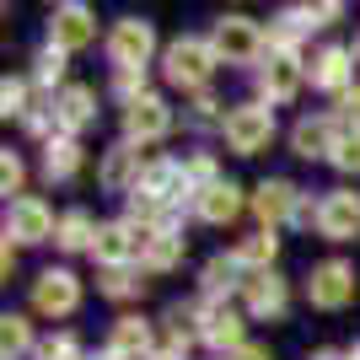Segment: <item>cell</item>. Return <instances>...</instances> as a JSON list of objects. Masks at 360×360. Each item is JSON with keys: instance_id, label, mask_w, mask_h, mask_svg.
I'll return each instance as SVG.
<instances>
[{"instance_id": "obj_3", "label": "cell", "mask_w": 360, "mask_h": 360, "mask_svg": "<svg viewBox=\"0 0 360 360\" xmlns=\"http://www.w3.org/2000/svg\"><path fill=\"white\" fill-rule=\"evenodd\" d=\"M215 70V49L199 44V38H178L167 49V81L172 86H205Z\"/></svg>"}, {"instance_id": "obj_39", "label": "cell", "mask_w": 360, "mask_h": 360, "mask_svg": "<svg viewBox=\"0 0 360 360\" xmlns=\"http://www.w3.org/2000/svg\"><path fill=\"white\" fill-rule=\"evenodd\" d=\"M150 360H183V349H156Z\"/></svg>"}, {"instance_id": "obj_16", "label": "cell", "mask_w": 360, "mask_h": 360, "mask_svg": "<svg viewBox=\"0 0 360 360\" xmlns=\"http://www.w3.org/2000/svg\"><path fill=\"white\" fill-rule=\"evenodd\" d=\"M135 194H150V199H162V205H172L178 194H188V172L178 162H150Z\"/></svg>"}, {"instance_id": "obj_40", "label": "cell", "mask_w": 360, "mask_h": 360, "mask_svg": "<svg viewBox=\"0 0 360 360\" xmlns=\"http://www.w3.org/2000/svg\"><path fill=\"white\" fill-rule=\"evenodd\" d=\"M312 360H345V355H339V349H317Z\"/></svg>"}, {"instance_id": "obj_6", "label": "cell", "mask_w": 360, "mask_h": 360, "mask_svg": "<svg viewBox=\"0 0 360 360\" xmlns=\"http://www.w3.org/2000/svg\"><path fill=\"white\" fill-rule=\"evenodd\" d=\"M317 231H323L328 242H355L360 237V194L333 188V194L317 205Z\"/></svg>"}, {"instance_id": "obj_28", "label": "cell", "mask_w": 360, "mask_h": 360, "mask_svg": "<svg viewBox=\"0 0 360 360\" xmlns=\"http://www.w3.org/2000/svg\"><path fill=\"white\" fill-rule=\"evenodd\" d=\"M32 345V333H27V317H0V349H6V360L11 355H22V349Z\"/></svg>"}, {"instance_id": "obj_24", "label": "cell", "mask_w": 360, "mask_h": 360, "mask_svg": "<svg viewBox=\"0 0 360 360\" xmlns=\"http://www.w3.org/2000/svg\"><path fill=\"white\" fill-rule=\"evenodd\" d=\"M54 242H60L65 253H81V248H97V226H91L86 210H70L60 221V231H54Z\"/></svg>"}, {"instance_id": "obj_19", "label": "cell", "mask_w": 360, "mask_h": 360, "mask_svg": "<svg viewBox=\"0 0 360 360\" xmlns=\"http://www.w3.org/2000/svg\"><path fill=\"white\" fill-rule=\"evenodd\" d=\"M199 221H210V226H226V221H237V210H242V199H237V188L231 183H210V188H199Z\"/></svg>"}, {"instance_id": "obj_23", "label": "cell", "mask_w": 360, "mask_h": 360, "mask_svg": "<svg viewBox=\"0 0 360 360\" xmlns=\"http://www.w3.org/2000/svg\"><path fill=\"white\" fill-rule=\"evenodd\" d=\"M312 81L323 91H345V81H349V54L345 49H323L312 60Z\"/></svg>"}, {"instance_id": "obj_18", "label": "cell", "mask_w": 360, "mask_h": 360, "mask_svg": "<svg viewBox=\"0 0 360 360\" xmlns=\"http://www.w3.org/2000/svg\"><path fill=\"white\" fill-rule=\"evenodd\" d=\"M140 178H146V167H140V150L135 146H113L103 162V188H140Z\"/></svg>"}, {"instance_id": "obj_17", "label": "cell", "mask_w": 360, "mask_h": 360, "mask_svg": "<svg viewBox=\"0 0 360 360\" xmlns=\"http://www.w3.org/2000/svg\"><path fill=\"white\" fill-rule=\"evenodd\" d=\"M91 103H97V97H91L86 86H70L60 103H54V129H65V135H81V129L97 119V108H91Z\"/></svg>"}, {"instance_id": "obj_30", "label": "cell", "mask_w": 360, "mask_h": 360, "mask_svg": "<svg viewBox=\"0 0 360 360\" xmlns=\"http://www.w3.org/2000/svg\"><path fill=\"white\" fill-rule=\"evenodd\" d=\"M32 75H38V81H60V75H65V54H60V49H44Z\"/></svg>"}, {"instance_id": "obj_20", "label": "cell", "mask_w": 360, "mask_h": 360, "mask_svg": "<svg viewBox=\"0 0 360 360\" xmlns=\"http://www.w3.org/2000/svg\"><path fill=\"white\" fill-rule=\"evenodd\" d=\"M75 167H81V146H75L70 135H60V140H49V146H44V178L49 183L75 178Z\"/></svg>"}, {"instance_id": "obj_21", "label": "cell", "mask_w": 360, "mask_h": 360, "mask_svg": "<svg viewBox=\"0 0 360 360\" xmlns=\"http://www.w3.org/2000/svg\"><path fill=\"white\" fill-rule=\"evenodd\" d=\"M274 253H280V237H274V231H253V237H242V242H237V253H231V258H237L242 269L264 274V269L274 264Z\"/></svg>"}, {"instance_id": "obj_10", "label": "cell", "mask_w": 360, "mask_h": 360, "mask_svg": "<svg viewBox=\"0 0 360 360\" xmlns=\"http://www.w3.org/2000/svg\"><path fill=\"white\" fill-rule=\"evenodd\" d=\"M167 129H172V108L162 103V97H140V103L124 108V135L129 140H162Z\"/></svg>"}, {"instance_id": "obj_12", "label": "cell", "mask_w": 360, "mask_h": 360, "mask_svg": "<svg viewBox=\"0 0 360 360\" xmlns=\"http://www.w3.org/2000/svg\"><path fill=\"white\" fill-rule=\"evenodd\" d=\"M242 301H248L253 317H280L285 312V280H280L274 269L248 274V280H242Z\"/></svg>"}, {"instance_id": "obj_34", "label": "cell", "mask_w": 360, "mask_h": 360, "mask_svg": "<svg viewBox=\"0 0 360 360\" xmlns=\"http://www.w3.org/2000/svg\"><path fill=\"white\" fill-rule=\"evenodd\" d=\"M188 178L210 188V183H215V162H210V156H194V162H188Z\"/></svg>"}, {"instance_id": "obj_8", "label": "cell", "mask_w": 360, "mask_h": 360, "mask_svg": "<svg viewBox=\"0 0 360 360\" xmlns=\"http://www.w3.org/2000/svg\"><path fill=\"white\" fill-rule=\"evenodd\" d=\"M91 38H97V22H91L86 6H60V11L49 16V49L70 54V49H86Z\"/></svg>"}, {"instance_id": "obj_13", "label": "cell", "mask_w": 360, "mask_h": 360, "mask_svg": "<svg viewBox=\"0 0 360 360\" xmlns=\"http://www.w3.org/2000/svg\"><path fill=\"white\" fill-rule=\"evenodd\" d=\"M199 339H210L215 349H242V317L226 307V301H210L205 312H199Z\"/></svg>"}, {"instance_id": "obj_38", "label": "cell", "mask_w": 360, "mask_h": 360, "mask_svg": "<svg viewBox=\"0 0 360 360\" xmlns=\"http://www.w3.org/2000/svg\"><path fill=\"white\" fill-rule=\"evenodd\" d=\"M312 221H317V210L307 205V199H301V205H296V226H312Z\"/></svg>"}, {"instance_id": "obj_7", "label": "cell", "mask_w": 360, "mask_h": 360, "mask_svg": "<svg viewBox=\"0 0 360 360\" xmlns=\"http://www.w3.org/2000/svg\"><path fill=\"white\" fill-rule=\"evenodd\" d=\"M32 307L44 317H65L81 307V285H75L70 269H44L38 274V285H32Z\"/></svg>"}, {"instance_id": "obj_36", "label": "cell", "mask_w": 360, "mask_h": 360, "mask_svg": "<svg viewBox=\"0 0 360 360\" xmlns=\"http://www.w3.org/2000/svg\"><path fill=\"white\" fill-rule=\"evenodd\" d=\"M226 360H269V349H264V345H242V349H231Z\"/></svg>"}, {"instance_id": "obj_15", "label": "cell", "mask_w": 360, "mask_h": 360, "mask_svg": "<svg viewBox=\"0 0 360 360\" xmlns=\"http://www.w3.org/2000/svg\"><path fill=\"white\" fill-rule=\"evenodd\" d=\"M333 140H339V124H333V119H301L296 129H290V150L307 156V162L333 156Z\"/></svg>"}, {"instance_id": "obj_33", "label": "cell", "mask_w": 360, "mask_h": 360, "mask_svg": "<svg viewBox=\"0 0 360 360\" xmlns=\"http://www.w3.org/2000/svg\"><path fill=\"white\" fill-rule=\"evenodd\" d=\"M22 97H27V91H22V81H6V86H0V103H6V119H11V113H22Z\"/></svg>"}, {"instance_id": "obj_9", "label": "cell", "mask_w": 360, "mask_h": 360, "mask_svg": "<svg viewBox=\"0 0 360 360\" xmlns=\"http://www.w3.org/2000/svg\"><path fill=\"white\" fill-rule=\"evenodd\" d=\"M54 231H60V226H54L44 199H16L11 215H6V242H44V237H54Z\"/></svg>"}, {"instance_id": "obj_22", "label": "cell", "mask_w": 360, "mask_h": 360, "mask_svg": "<svg viewBox=\"0 0 360 360\" xmlns=\"http://www.w3.org/2000/svg\"><path fill=\"white\" fill-rule=\"evenodd\" d=\"M113 355H119V360L146 355L150 360V323H140V317H119V323H113Z\"/></svg>"}, {"instance_id": "obj_32", "label": "cell", "mask_w": 360, "mask_h": 360, "mask_svg": "<svg viewBox=\"0 0 360 360\" xmlns=\"http://www.w3.org/2000/svg\"><path fill=\"white\" fill-rule=\"evenodd\" d=\"M0 188H6V194H16V188H22V162H16L11 150H6V162H0Z\"/></svg>"}, {"instance_id": "obj_4", "label": "cell", "mask_w": 360, "mask_h": 360, "mask_svg": "<svg viewBox=\"0 0 360 360\" xmlns=\"http://www.w3.org/2000/svg\"><path fill=\"white\" fill-rule=\"evenodd\" d=\"M307 301L312 307H323V312H339V307H349L355 301V269L349 264H317L312 280H307Z\"/></svg>"}, {"instance_id": "obj_27", "label": "cell", "mask_w": 360, "mask_h": 360, "mask_svg": "<svg viewBox=\"0 0 360 360\" xmlns=\"http://www.w3.org/2000/svg\"><path fill=\"white\" fill-rule=\"evenodd\" d=\"M237 274H242V264H237V258H210V264H205V290H210V296H221V290L242 285Z\"/></svg>"}, {"instance_id": "obj_1", "label": "cell", "mask_w": 360, "mask_h": 360, "mask_svg": "<svg viewBox=\"0 0 360 360\" xmlns=\"http://www.w3.org/2000/svg\"><path fill=\"white\" fill-rule=\"evenodd\" d=\"M210 49H215V60H226V65H253L258 54H264V32H258V22H248V16H221Z\"/></svg>"}, {"instance_id": "obj_42", "label": "cell", "mask_w": 360, "mask_h": 360, "mask_svg": "<svg viewBox=\"0 0 360 360\" xmlns=\"http://www.w3.org/2000/svg\"><path fill=\"white\" fill-rule=\"evenodd\" d=\"M349 360H360V345H355V355H349Z\"/></svg>"}, {"instance_id": "obj_2", "label": "cell", "mask_w": 360, "mask_h": 360, "mask_svg": "<svg viewBox=\"0 0 360 360\" xmlns=\"http://www.w3.org/2000/svg\"><path fill=\"white\" fill-rule=\"evenodd\" d=\"M269 140H274V113L269 108L248 103V108H231V113H226V146L237 150V156H253V150H264Z\"/></svg>"}, {"instance_id": "obj_31", "label": "cell", "mask_w": 360, "mask_h": 360, "mask_svg": "<svg viewBox=\"0 0 360 360\" xmlns=\"http://www.w3.org/2000/svg\"><path fill=\"white\" fill-rule=\"evenodd\" d=\"M38 355H44V360H81V349H75V339H70V333H60V339H49V345L38 349Z\"/></svg>"}, {"instance_id": "obj_41", "label": "cell", "mask_w": 360, "mask_h": 360, "mask_svg": "<svg viewBox=\"0 0 360 360\" xmlns=\"http://www.w3.org/2000/svg\"><path fill=\"white\" fill-rule=\"evenodd\" d=\"M97 360H119V355H113V349H108V355H97Z\"/></svg>"}, {"instance_id": "obj_5", "label": "cell", "mask_w": 360, "mask_h": 360, "mask_svg": "<svg viewBox=\"0 0 360 360\" xmlns=\"http://www.w3.org/2000/svg\"><path fill=\"white\" fill-rule=\"evenodd\" d=\"M150 49H156V32H150V22H140V16H124L119 27H113V38H108V54H113L119 70H146Z\"/></svg>"}, {"instance_id": "obj_25", "label": "cell", "mask_w": 360, "mask_h": 360, "mask_svg": "<svg viewBox=\"0 0 360 360\" xmlns=\"http://www.w3.org/2000/svg\"><path fill=\"white\" fill-rule=\"evenodd\" d=\"M146 269H172V264H178L183 258V237L178 231H150V242H146Z\"/></svg>"}, {"instance_id": "obj_29", "label": "cell", "mask_w": 360, "mask_h": 360, "mask_svg": "<svg viewBox=\"0 0 360 360\" xmlns=\"http://www.w3.org/2000/svg\"><path fill=\"white\" fill-rule=\"evenodd\" d=\"M140 285H146V280H140L135 269H108V274H103V296H113V301L140 296Z\"/></svg>"}, {"instance_id": "obj_37", "label": "cell", "mask_w": 360, "mask_h": 360, "mask_svg": "<svg viewBox=\"0 0 360 360\" xmlns=\"http://www.w3.org/2000/svg\"><path fill=\"white\" fill-rule=\"evenodd\" d=\"M345 113H349V124L360 119V86H349V91H345Z\"/></svg>"}, {"instance_id": "obj_35", "label": "cell", "mask_w": 360, "mask_h": 360, "mask_svg": "<svg viewBox=\"0 0 360 360\" xmlns=\"http://www.w3.org/2000/svg\"><path fill=\"white\" fill-rule=\"evenodd\" d=\"M215 108H221V103H215V97H205V91H199V103H194V124H210V119H215Z\"/></svg>"}, {"instance_id": "obj_11", "label": "cell", "mask_w": 360, "mask_h": 360, "mask_svg": "<svg viewBox=\"0 0 360 360\" xmlns=\"http://www.w3.org/2000/svg\"><path fill=\"white\" fill-rule=\"evenodd\" d=\"M296 205H301V194L290 188L285 178L258 183V194H253V210H258V221H264V231L280 226V221H296Z\"/></svg>"}, {"instance_id": "obj_26", "label": "cell", "mask_w": 360, "mask_h": 360, "mask_svg": "<svg viewBox=\"0 0 360 360\" xmlns=\"http://www.w3.org/2000/svg\"><path fill=\"white\" fill-rule=\"evenodd\" d=\"M339 172H360V124H339V140H333V156H328Z\"/></svg>"}, {"instance_id": "obj_14", "label": "cell", "mask_w": 360, "mask_h": 360, "mask_svg": "<svg viewBox=\"0 0 360 360\" xmlns=\"http://www.w3.org/2000/svg\"><path fill=\"white\" fill-rule=\"evenodd\" d=\"M258 86H264L269 103H290L296 86H301V60L296 54H269V65L258 70Z\"/></svg>"}]
</instances>
